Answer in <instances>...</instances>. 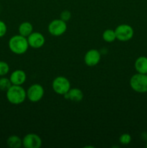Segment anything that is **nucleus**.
Instances as JSON below:
<instances>
[{"label":"nucleus","mask_w":147,"mask_h":148,"mask_svg":"<svg viewBox=\"0 0 147 148\" xmlns=\"http://www.w3.org/2000/svg\"><path fill=\"white\" fill-rule=\"evenodd\" d=\"M7 99L13 105H20L27 98V91L22 85H12L6 92Z\"/></svg>","instance_id":"nucleus-1"},{"label":"nucleus","mask_w":147,"mask_h":148,"mask_svg":"<svg viewBox=\"0 0 147 148\" xmlns=\"http://www.w3.org/2000/svg\"><path fill=\"white\" fill-rule=\"evenodd\" d=\"M8 46L10 51L17 55H22L26 53L29 48L27 38L20 34L15 35L10 38Z\"/></svg>","instance_id":"nucleus-2"},{"label":"nucleus","mask_w":147,"mask_h":148,"mask_svg":"<svg viewBox=\"0 0 147 148\" xmlns=\"http://www.w3.org/2000/svg\"><path fill=\"white\" fill-rule=\"evenodd\" d=\"M131 89L138 93L147 92V74L138 73L133 75L130 79Z\"/></svg>","instance_id":"nucleus-3"},{"label":"nucleus","mask_w":147,"mask_h":148,"mask_svg":"<svg viewBox=\"0 0 147 148\" xmlns=\"http://www.w3.org/2000/svg\"><path fill=\"white\" fill-rule=\"evenodd\" d=\"M117 40L125 42L131 40L133 37L134 30L130 25L121 24L117 26L115 30Z\"/></svg>","instance_id":"nucleus-4"},{"label":"nucleus","mask_w":147,"mask_h":148,"mask_svg":"<svg viewBox=\"0 0 147 148\" xmlns=\"http://www.w3.org/2000/svg\"><path fill=\"white\" fill-rule=\"evenodd\" d=\"M53 91L59 95H63L71 88V83L69 79L63 76H59L53 79L52 82Z\"/></svg>","instance_id":"nucleus-5"},{"label":"nucleus","mask_w":147,"mask_h":148,"mask_svg":"<svg viewBox=\"0 0 147 148\" xmlns=\"http://www.w3.org/2000/svg\"><path fill=\"white\" fill-rule=\"evenodd\" d=\"M45 90L43 87L40 84H33L30 85L27 90V98L33 103L39 102L44 96Z\"/></svg>","instance_id":"nucleus-6"},{"label":"nucleus","mask_w":147,"mask_h":148,"mask_svg":"<svg viewBox=\"0 0 147 148\" xmlns=\"http://www.w3.org/2000/svg\"><path fill=\"white\" fill-rule=\"evenodd\" d=\"M67 30V25L66 22L61 19H56L49 23L48 30L49 33L53 36H62Z\"/></svg>","instance_id":"nucleus-7"},{"label":"nucleus","mask_w":147,"mask_h":148,"mask_svg":"<svg viewBox=\"0 0 147 148\" xmlns=\"http://www.w3.org/2000/svg\"><path fill=\"white\" fill-rule=\"evenodd\" d=\"M22 146L25 148H40L42 146V140L37 134L30 133L23 137Z\"/></svg>","instance_id":"nucleus-8"},{"label":"nucleus","mask_w":147,"mask_h":148,"mask_svg":"<svg viewBox=\"0 0 147 148\" xmlns=\"http://www.w3.org/2000/svg\"><path fill=\"white\" fill-rule=\"evenodd\" d=\"M101 60V53L97 49H90L85 53L84 61L86 66H95L99 64Z\"/></svg>","instance_id":"nucleus-9"},{"label":"nucleus","mask_w":147,"mask_h":148,"mask_svg":"<svg viewBox=\"0 0 147 148\" xmlns=\"http://www.w3.org/2000/svg\"><path fill=\"white\" fill-rule=\"evenodd\" d=\"M27 38L29 46L33 49H40L46 42L44 36L39 32H33Z\"/></svg>","instance_id":"nucleus-10"},{"label":"nucleus","mask_w":147,"mask_h":148,"mask_svg":"<svg viewBox=\"0 0 147 148\" xmlns=\"http://www.w3.org/2000/svg\"><path fill=\"white\" fill-rule=\"evenodd\" d=\"M27 75L25 72L22 69H16L13 71L10 77L12 84L14 85H22L25 82Z\"/></svg>","instance_id":"nucleus-11"},{"label":"nucleus","mask_w":147,"mask_h":148,"mask_svg":"<svg viewBox=\"0 0 147 148\" xmlns=\"http://www.w3.org/2000/svg\"><path fill=\"white\" fill-rule=\"evenodd\" d=\"M65 99L74 101V102H80L84 98V93L79 88H70L66 94L63 95Z\"/></svg>","instance_id":"nucleus-12"},{"label":"nucleus","mask_w":147,"mask_h":148,"mask_svg":"<svg viewBox=\"0 0 147 148\" xmlns=\"http://www.w3.org/2000/svg\"><path fill=\"white\" fill-rule=\"evenodd\" d=\"M134 67L138 73L147 74V57L141 56L136 59L134 63Z\"/></svg>","instance_id":"nucleus-13"},{"label":"nucleus","mask_w":147,"mask_h":148,"mask_svg":"<svg viewBox=\"0 0 147 148\" xmlns=\"http://www.w3.org/2000/svg\"><path fill=\"white\" fill-rule=\"evenodd\" d=\"M19 34L27 38L33 32V26L29 22H23L18 27Z\"/></svg>","instance_id":"nucleus-14"},{"label":"nucleus","mask_w":147,"mask_h":148,"mask_svg":"<svg viewBox=\"0 0 147 148\" xmlns=\"http://www.w3.org/2000/svg\"><path fill=\"white\" fill-rule=\"evenodd\" d=\"M7 144L11 148H20L22 146V140L17 135H11L7 138Z\"/></svg>","instance_id":"nucleus-15"},{"label":"nucleus","mask_w":147,"mask_h":148,"mask_svg":"<svg viewBox=\"0 0 147 148\" xmlns=\"http://www.w3.org/2000/svg\"><path fill=\"white\" fill-rule=\"evenodd\" d=\"M102 39L107 43H112L116 40L115 30L112 29H107L102 33Z\"/></svg>","instance_id":"nucleus-16"},{"label":"nucleus","mask_w":147,"mask_h":148,"mask_svg":"<svg viewBox=\"0 0 147 148\" xmlns=\"http://www.w3.org/2000/svg\"><path fill=\"white\" fill-rule=\"evenodd\" d=\"M12 85L10 78L5 77L4 76L0 78V90L7 92V90Z\"/></svg>","instance_id":"nucleus-17"},{"label":"nucleus","mask_w":147,"mask_h":148,"mask_svg":"<svg viewBox=\"0 0 147 148\" xmlns=\"http://www.w3.org/2000/svg\"><path fill=\"white\" fill-rule=\"evenodd\" d=\"M10 72V66L4 61H0V77L7 75Z\"/></svg>","instance_id":"nucleus-18"},{"label":"nucleus","mask_w":147,"mask_h":148,"mask_svg":"<svg viewBox=\"0 0 147 148\" xmlns=\"http://www.w3.org/2000/svg\"><path fill=\"white\" fill-rule=\"evenodd\" d=\"M131 140H132V137H131V134H128V133H124V134H121L119 138L120 143L123 145H127L130 144Z\"/></svg>","instance_id":"nucleus-19"},{"label":"nucleus","mask_w":147,"mask_h":148,"mask_svg":"<svg viewBox=\"0 0 147 148\" xmlns=\"http://www.w3.org/2000/svg\"><path fill=\"white\" fill-rule=\"evenodd\" d=\"M71 17V13L69 10H64V11L62 12L60 14V19H61L62 20H63V21L66 22V23L69 21Z\"/></svg>","instance_id":"nucleus-20"},{"label":"nucleus","mask_w":147,"mask_h":148,"mask_svg":"<svg viewBox=\"0 0 147 148\" xmlns=\"http://www.w3.org/2000/svg\"><path fill=\"white\" fill-rule=\"evenodd\" d=\"M7 25L2 20H0V38H2L7 33Z\"/></svg>","instance_id":"nucleus-21"},{"label":"nucleus","mask_w":147,"mask_h":148,"mask_svg":"<svg viewBox=\"0 0 147 148\" xmlns=\"http://www.w3.org/2000/svg\"><path fill=\"white\" fill-rule=\"evenodd\" d=\"M142 138L144 140H146L147 141V132H144L142 134Z\"/></svg>","instance_id":"nucleus-22"},{"label":"nucleus","mask_w":147,"mask_h":148,"mask_svg":"<svg viewBox=\"0 0 147 148\" xmlns=\"http://www.w3.org/2000/svg\"><path fill=\"white\" fill-rule=\"evenodd\" d=\"M146 147H147V141H146Z\"/></svg>","instance_id":"nucleus-23"}]
</instances>
